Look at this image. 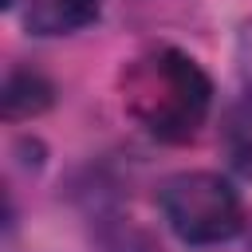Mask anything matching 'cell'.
I'll return each mask as SVG.
<instances>
[{"mask_svg":"<svg viewBox=\"0 0 252 252\" xmlns=\"http://www.w3.org/2000/svg\"><path fill=\"white\" fill-rule=\"evenodd\" d=\"M122 110L158 142L185 146L213 114L209 71L173 43H150L118 71Z\"/></svg>","mask_w":252,"mask_h":252,"instance_id":"1","label":"cell"},{"mask_svg":"<svg viewBox=\"0 0 252 252\" xmlns=\"http://www.w3.org/2000/svg\"><path fill=\"white\" fill-rule=\"evenodd\" d=\"M165 228L193 248L224 244L244 232V201L236 185L213 169H181L158 185Z\"/></svg>","mask_w":252,"mask_h":252,"instance_id":"2","label":"cell"},{"mask_svg":"<svg viewBox=\"0 0 252 252\" xmlns=\"http://www.w3.org/2000/svg\"><path fill=\"white\" fill-rule=\"evenodd\" d=\"M51 102H55V83L39 67H28V63H12L8 67L4 87H0V110H4L8 122L35 118V114L51 110Z\"/></svg>","mask_w":252,"mask_h":252,"instance_id":"3","label":"cell"},{"mask_svg":"<svg viewBox=\"0 0 252 252\" xmlns=\"http://www.w3.org/2000/svg\"><path fill=\"white\" fill-rule=\"evenodd\" d=\"M102 12V0H28L24 4V28L32 35H71L87 24H94Z\"/></svg>","mask_w":252,"mask_h":252,"instance_id":"4","label":"cell"},{"mask_svg":"<svg viewBox=\"0 0 252 252\" xmlns=\"http://www.w3.org/2000/svg\"><path fill=\"white\" fill-rule=\"evenodd\" d=\"M220 150L228 158V165L244 177H252V94L232 102L224 110L220 122Z\"/></svg>","mask_w":252,"mask_h":252,"instance_id":"5","label":"cell"},{"mask_svg":"<svg viewBox=\"0 0 252 252\" xmlns=\"http://www.w3.org/2000/svg\"><path fill=\"white\" fill-rule=\"evenodd\" d=\"M236 63H240V75H244L248 87H252V20L240 24V35H236Z\"/></svg>","mask_w":252,"mask_h":252,"instance_id":"6","label":"cell"}]
</instances>
